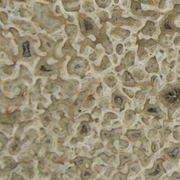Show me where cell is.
Here are the masks:
<instances>
[{
	"label": "cell",
	"instance_id": "6da1fadb",
	"mask_svg": "<svg viewBox=\"0 0 180 180\" xmlns=\"http://www.w3.org/2000/svg\"><path fill=\"white\" fill-rule=\"evenodd\" d=\"M157 98L160 103L167 108V116L171 118L175 111L180 107V80L166 85L158 93Z\"/></svg>",
	"mask_w": 180,
	"mask_h": 180
},
{
	"label": "cell",
	"instance_id": "7a4b0ae2",
	"mask_svg": "<svg viewBox=\"0 0 180 180\" xmlns=\"http://www.w3.org/2000/svg\"><path fill=\"white\" fill-rule=\"evenodd\" d=\"M161 155L164 160L174 165H177L180 158V143L173 144L162 151Z\"/></svg>",
	"mask_w": 180,
	"mask_h": 180
},
{
	"label": "cell",
	"instance_id": "3957f363",
	"mask_svg": "<svg viewBox=\"0 0 180 180\" xmlns=\"http://www.w3.org/2000/svg\"><path fill=\"white\" fill-rule=\"evenodd\" d=\"M164 160L158 158L155 161L151 169H147L144 171L145 180H157L166 173V171L164 167L163 163Z\"/></svg>",
	"mask_w": 180,
	"mask_h": 180
},
{
	"label": "cell",
	"instance_id": "277c9868",
	"mask_svg": "<svg viewBox=\"0 0 180 180\" xmlns=\"http://www.w3.org/2000/svg\"><path fill=\"white\" fill-rule=\"evenodd\" d=\"M149 99L147 100L144 109L142 111V113L146 115H151L157 120L165 118V113L161 110L158 103L155 104H152L149 103Z\"/></svg>",
	"mask_w": 180,
	"mask_h": 180
},
{
	"label": "cell",
	"instance_id": "5b68a950",
	"mask_svg": "<svg viewBox=\"0 0 180 180\" xmlns=\"http://www.w3.org/2000/svg\"><path fill=\"white\" fill-rule=\"evenodd\" d=\"M132 13L138 17H146L147 16H151L154 20H156L159 17L158 13L154 11L143 12L140 8V3L137 2H133L131 4Z\"/></svg>",
	"mask_w": 180,
	"mask_h": 180
},
{
	"label": "cell",
	"instance_id": "8992f818",
	"mask_svg": "<svg viewBox=\"0 0 180 180\" xmlns=\"http://www.w3.org/2000/svg\"><path fill=\"white\" fill-rule=\"evenodd\" d=\"M127 102V99L118 91L113 93L112 98V105L113 108L120 109L123 111L125 108V105Z\"/></svg>",
	"mask_w": 180,
	"mask_h": 180
},
{
	"label": "cell",
	"instance_id": "52a82bcc",
	"mask_svg": "<svg viewBox=\"0 0 180 180\" xmlns=\"http://www.w3.org/2000/svg\"><path fill=\"white\" fill-rule=\"evenodd\" d=\"M125 135L133 143H135L138 140L142 142L146 138L143 129L127 130Z\"/></svg>",
	"mask_w": 180,
	"mask_h": 180
},
{
	"label": "cell",
	"instance_id": "ba28073f",
	"mask_svg": "<svg viewBox=\"0 0 180 180\" xmlns=\"http://www.w3.org/2000/svg\"><path fill=\"white\" fill-rule=\"evenodd\" d=\"M135 57V54L134 51L129 52L122 59L120 66L116 68V70H117V72H120L123 69L127 68L129 67L133 66L134 64Z\"/></svg>",
	"mask_w": 180,
	"mask_h": 180
},
{
	"label": "cell",
	"instance_id": "9c48e42d",
	"mask_svg": "<svg viewBox=\"0 0 180 180\" xmlns=\"http://www.w3.org/2000/svg\"><path fill=\"white\" fill-rule=\"evenodd\" d=\"M122 134V129H113L112 131H103L101 133V136L103 140L107 139L108 140H115L116 139H119L120 136Z\"/></svg>",
	"mask_w": 180,
	"mask_h": 180
},
{
	"label": "cell",
	"instance_id": "30bf717a",
	"mask_svg": "<svg viewBox=\"0 0 180 180\" xmlns=\"http://www.w3.org/2000/svg\"><path fill=\"white\" fill-rule=\"evenodd\" d=\"M133 152L134 154L137 155L143 166L145 167L149 165V163L151 160V156H147L142 150L135 146L133 147Z\"/></svg>",
	"mask_w": 180,
	"mask_h": 180
},
{
	"label": "cell",
	"instance_id": "8fae6325",
	"mask_svg": "<svg viewBox=\"0 0 180 180\" xmlns=\"http://www.w3.org/2000/svg\"><path fill=\"white\" fill-rule=\"evenodd\" d=\"M122 83L124 86L127 87H136L138 83L136 82L131 74L128 71H125L122 76Z\"/></svg>",
	"mask_w": 180,
	"mask_h": 180
},
{
	"label": "cell",
	"instance_id": "7c38bea8",
	"mask_svg": "<svg viewBox=\"0 0 180 180\" xmlns=\"http://www.w3.org/2000/svg\"><path fill=\"white\" fill-rule=\"evenodd\" d=\"M82 31L85 33H89L93 31L95 29V26L92 20L88 18H83L80 24Z\"/></svg>",
	"mask_w": 180,
	"mask_h": 180
},
{
	"label": "cell",
	"instance_id": "4fadbf2b",
	"mask_svg": "<svg viewBox=\"0 0 180 180\" xmlns=\"http://www.w3.org/2000/svg\"><path fill=\"white\" fill-rule=\"evenodd\" d=\"M145 70L149 73L155 72L157 73L159 71V66L157 63L156 57L154 56L149 60L145 67Z\"/></svg>",
	"mask_w": 180,
	"mask_h": 180
},
{
	"label": "cell",
	"instance_id": "5bb4252c",
	"mask_svg": "<svg viewBox=\"0 0 180 180\" xmlns=\"http://www.w3.org/2000/svg\"><path fill=\"white\" fill-rule=\"evenodd\" d=\"M157 29L155 26L154 23L150 21H148L146 23V25L141 29V32L144 35L153 36L155 32L156 31Z\"/></svg>",
	"mask_w": 180,
	"mask_h": 180
},
{
	"label": "cell",
	"instance_id": "9a60e30c",
	"mask_svg": "<svg viewBox=\"0 0 180 180\" xmlns=\"http://www.w3.org/2000/svg\"><path fill=\"white\" fill-rule=\"evenodd\" d=\"M22 57L26 59H29L32 57V53L31 51V42L29 40L24 41L22 43Z\"/></svg>",
	"mask_w": 180,
	"mask_h": 180
},
{
	"label": "cell",
	"instance_id": "2e32d148",
	"mask_svg": "<svg viewBox=\"0 0 180 180\" xmlns=\"http://www.w3.org/2000/svg\"><path fill=\"white\" fill-rule=\"evenodd\" d=\"M136 117V115L135 112L131 109H128L125 113L124 122L127 125L131 126L134 122Z\"/></svg>",
	"mask_w": 180,
	"mask_h": 180
},
{
	"label": "cell",
	"instance_id": "e0dca14e",
	"mask_svg": "<svg viewBox=\"0 0 180 180\" xmlns=\"http://www.w3.org/2000/svg\"><path fill=\"white\" fill-rule=\"evenodd\" d=\"M130 33V31L120 28L113 29L112 30V34H114L115 35H116V37L122 38L123 39H125L126 38L129 37Z\"/></svg>",
	"mask_w": 180,
	"mask_h": 180
},
{
	"label": "cell",
	"instance_id": "ac0fdd59",
	"mask_svg": "<svg viewBox=\"0 0 180 180\" xmlns=\"http://www.w3.org/2000/svg\"><path fill=\"white\" fill-rule=\"evenodd\" d=\"M140 171V166L139 165L138 163L137 162V161H135L134 162L129 164L128 174H129V173H131V174L134 173L135 174H136Z\"/></svg>",
	"mask_w": 180,
	"mask_h": 180
},
{
	"label": "cell",
	"instance_id": "d6986e66",
	"mask_svg": "<svg viewBox=\"0 0 180 180\" xmlns=\"http://www.w3.org/2000/svg\"><path fill=\"white\" fill-rule=\"evenodd\" d=\"M131 160V155L129 153H123L120 155V165L119 168H122L127 162Z\"/></svg>",
	"mask_w": 180,
	"mask_h": 180
},
{
	"label": "cell",
	"instance_id": "ffe728a7",
	"mask_svg": "<svg viewBox=\"0 0 180 180\" xmlns=\"http://www.w3.org/2000/svg\"><path fill=\"white\" fill-rule=\"evenodd\" d=\"M137 54L138 57V59L140 61H143L147 59L149 57L148 53L142 46H138V48L137 50Z\"/></svg>",
	"mask_w": 180,
	"mask_h": 180
},
{
	"label": "cell",
	"instance_id": "44dd1931",
	"mask_svg": "<svg viewBox=\"0 0 180 180\" xmlns=\"http://www.w3.org/2000/svg\"><path fill=\"white\" fill-rule=\"evenodd\" d=\"M133 74L135 77L136 78L139 80H143L145 77V74L140 69H136L133 70Z\"/></svg>",
	"mask_w": 180,
	"mask_h": 180
},
{
	"label": "cell",
	"instance_id": "7402d4cb",
	"mask_svg": "<svg viewBox=\"0 0 180 180\" xmlns=\"http://www.w3.org/2000/svg\"><path fill=\"white\" fill-rule=\"evenodd\" d=\"M105 83L109 87H113L117 83V79L114 76H110L105 78Z\"/></svg>",
	"mask_w": 180,
	"mask_h": 180
},
{
	"label": "cell",
	"instance_id": "603a6c76",
	"mask_svg": "<svg viewBox=\"0 0 180 180\" xmlns=\"http://www.w3.org/2000/svg\"><path fill=\"white\" fill-rule=\"evenodd\" d=\"M20 143H19L17 141L12 143L11 145L10 146V149H9L10 152L12 154H16L20 149Z\"/></svg>",
	"mask_w": 180,
	"mask_h": 180
},
{
	"label": "cell",
	"instance_id": "cb8c5ba5",
	"mask_svg": "<svg viewBox=\"0 0 180 180\" xmlns=\"http://www.w3.org/2000/svg\"><path fill=\"white\" fill-rule=\"evenodd\" d=\"M39 70L40 72H43V73H49L54 72V68L51 67V66H48V65H40L39 68Z\"/></svg>",
	"mask_w": 180,
	"mask_h": 180
},
{
	"label": "cell",
	"instance_id": "d4e9b609",
	"mask_svg": "<svg viewBox=\"0 0 180 180\" xmlns=\"http://www.w3.org/2000/svg\"><path fill=\"white\" fill-rule=\"evenodd\" d=\"M159 42L162 46L166 48L169 47V42L167 40V38L165 34H161L159 37Z\"/></svg>",
	"mask_w": 180,
	"mask_h": 180
},
{
	"label": "cell",
	"instance_id": "484cf974",
	"mask_svg": "<svg viewBox=\"0 0 180 180\" xmlns=\"http://www.w3.org/2000/svg\"><path fill=\"white\" fill-rule=\"evenodd\" d=\"M83 68V63L82 62L77 61L76 63H74L73 65V69L72 71L76 72H81Z\"/></svg>",
	"mask_w": 180,
	"mask_h": 180
},
{
	"label": "cell",
	"instance_id": "4316f807",
	"mask_svg": "<svg viewBox=\"0 0 180 180\" xmlns=\"http://www.w3.org/2000/svg\"><path fill=\"white\" fill-rule=\"evenodd\" d=\"M96 2L99 7L105 8L108 6L111 0H96Z\"/></svg>",
	"mask_w": 180,
	"mask_h": 180
},
{
	"label": "cell",
	"instance_id": "83f0119b",
	"mask_svg": "<svg viewBox=\"0 0 180 180\" xmlns=\"http://www.w3.org/2000/svg\"><path fill=\"white\" fill-rule=\"evenodd\" d=\"M129 174H123L122 173H118L116 174L113 177V179H119V180H126L128 177Z\"/></svg>",
	"mask_w": 180,
	"mask_h": 180
},
{
	"label": "cell",
	"instance_id": "f1b7e54d",
	"mask_svg": "<svg viewBox=\"0 0 180 180\" xmlns=\"http://www.w3.org/2000/svg\"><path fill=\"white\" fill-rule=\"evenodd\" d=\"M80 134L81 135H85L88 132V126L86 124H82V125L80 126Z\"/></svg>",
	"mask_w": 180,
	"mask_h": 180
},
{
	"label": "cell",
	"instance_id": "f546056e",
	"mask_svg": "<svg viewBox=\"0 0 180 180\" xmlns=\"http://www.w3.org/2000/svg\"><path fill=\"white\" fill-rule=\"evenodd\" d=\"M171 133V131L170 130H164V131L161 132V134L163 139L162 140H165Z\"/></svg>",
	"mask_w": 180,
	"mask_h": 180
},
{
	"label": "cell",
	"instance_id": "4dcf8cb0",
	"mask_svg": "<svg viewBox=\"0 0 180 180\" xmlns=\"http://www.w3.org/2000/svg\"><path fill=\"white\" fill-rule=\"evenodd\" d=\"M52 140L51 138L49 136H46L44 138V144L47 146H50L52 145Z\"/></svg>",
	"mask_w": 180,
	"mask_h": 180
},
{
	"label": "cell",
	"instance_id": "1f68e13d",
	"mask_svg": "<svg viewBox=\"0 0 180 180\" xmlns=\"http://www.w3.org/2000/svg\"><path fill=\"white\" fill-rule=\"evenodd\" d=\"M151 149L153 152L154 153H156L158 151V144L156 142H153L151 146Z\"/></svg>",
	"mask_w": 180,
	"mask_h": 180
},
{
	"label": "cell",
	"instance_id": "d6a6232c",
	"mask_svg": "<svg viewBox=\"0 0 180 180\" xmlns=\"http://www.w3.org/2000/svg\"><path fill=\"white\" fill-rule=\"evenodd\" d=\"M124 92H125L126 93V94L127 95L129 96V97L130 98L134 97V93L133 91H132L131 90H129V89H126L123 88Z\"/></svg>",
	"mask_w": 180,
	"mask_h": 180
},
{
	"label": "cell",
	"instance_id": "836d02e7",
	"mask_svg": "<svg viewBox=\"0 0 180 180\" xmlns=\"http://www.w3.org/2000/svg\"><path fill=\"white\" fill-rule=\"evenodd\" d=\"M92 173L90 172V171L87 170L84 172V173H83V177L84 178H89L92 176Z\"/></svg>",
	"mask_w": 180,
	"mask_h": 180
},
{
	"label": "cell",
	"instance_id": "e575fe53",
	"mask_svg": "<svg viewBox=\"0 0 180 180\" xmlns=\"http://www.w3.org/2000/svg\"><path fill=\"white\" fill-rule=\"evenodd\" d=\"M171 177L172 180H179L180 179V175L179 173L174 172Z\"/></svg>",
	"mask_w": 180,
	"mask_h": 180
},
{
	"label": "cell",
	"instance_id": "d590c367",
	"mask_svg": "<svg viewBox=\"0 0 180 180\" xmlns=\"http://www.w3.org/2000/svg\"><path fill=\"white\" fill-rule=\"evenodd\" d=\"M156 134H157V132H156V131L155 130L152 129L151 131H149L148 133H147V135H148V136H149V137L151 138V137H153V136H155Z\"/></svg>",
	"mask_w": 180,
	"mask_h": 180
},
{
	"label": "cell",
	"instance_id": "8d00e7d4",
	"mask_svg": "<svg viewBox=\"0 0 180 180\" xmlns=\"http://www.w3.org/2000/svg\"><path fill=\"white\" fill-rule=\"evenodd\" d=\"M174 44L175 46L179 47L180 46V36H177L174 40Z\"/></svg>",
	"mask_w": 180,
	"mask_h": 180
},
{
	"label": "cell",
	"instance_id": "74e56055",
	"mask_svg": "<svg viewBox=\"0 0 180 180\" xmlns=\"http://www.w3.org/2000/svg\"><path fill=\"white\" fill-rule=\"evenodd\" d=\"M123 47L122 44H120L117 46V53L119 54H122V52H123Z\"/></svg>",
	"mask_w": 180,
	"mask_h": 180
},
{
	"label": "cell",
	"instance_id": "f35d334b",
	"mask_svg": "<svg viewBox=\"0 0 180 180\" xmlns=\"http://www.w3.org/2000/svg\"><path fill=\"white\" fill-rule=\"evenodd\" d=\"M174 137L175 138H176L177 140H180V133L177 131H175L174 132Z\"/></svg>",
	"mask_w": 180,
	"mask_h": 180
},
{
	"label": "cell",
	"instance_id": "ab89813d",
	"mask_svg": "<svg viewBox=\"0 0 180 180\" xmlns=\"http://www.w3.org/2000/svg\"><path fill=\"white\" fill-rule=\"evenodd\" d=\"M77 163L79 165H82L84 163V160H82V159H80L79 160H78L77 161Z\"/></svg>",
	"mask_w": 180,
	"mask_h": 180
},
{
	"label": "cell",
	"instance_id": "60d3db41",
	"mask_svg": "<svg viewBox=\"0 0 180 180\" xmlns=\"http://www.w3.org/2000/svg\"><path fill=\"white\" fill-rule=\"evenodd\" d=\"M179 61L180 62V50L179 51Z\"/></svg>",
	"mask_w": 180,
	"mask_h": 180
},
{
	"label": "cell",
	"instance_id": "b9f144b4",
	"mask_svg": "<svg viewBox=\"0 0 180 180\" xmlns=\"http://www.w3.org/2000/svg\"><path fill=\"white\" fill-rule=\"evenodd\" d=\"M17 1H24V0H17Z\"/></svg>",
	"mask_w": 180,
	"mask_h": 180
}]
</instances>
